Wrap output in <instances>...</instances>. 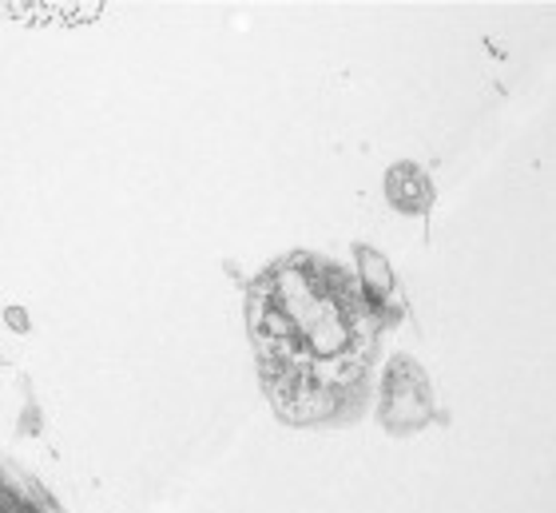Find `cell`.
Returning a JSON list of instances; mask_svg holds the SVG:
<instances>
[{
    "mask_svg": "<svg viewBox=\"0 0 556 513\" xmlns=\"http://www.w3.org/2000/svg\"><path fill=\"white\" fill-rule=\"evenodd\" d=\"M247 323L270 402L290 422L334 418L366 378L378 342L358 279L314 255L270 267L251 287Z\"/></svg>",
    "mask_w": 556,
    "mask_h": 513,
    "instance_id": "obj_1",
    "label": "cell"
},
{
    "mask_svg": "<svg viewBox=\"0 0 556 513\" xmlns=\"http://www.w3.org/2000/svg\"><path fill=\"white\" fill-rule=\"evenodd\" d=\"M0 12H4V16H33V12H48L45 21H68L64 12H72V16H88V21H92L96 12H100V4H0Z\"/></svg>",
    "mask_w": 556,
    "mask_h": 513,
    "instance_id": "obj_2",
    "label": "cell"
}]
</instances>
